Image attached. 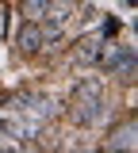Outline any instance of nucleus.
Listing matches in <instances>:
<instances>
[{
    "label": "nucleus",
    "mask_w": 138,
    "mask_h": 153,
    "mask_svg": "<svg viewBox=\"0 0 138 153\" xmlns=\"http://www.w3.org/2000/svg\"><path fill=\"white\" fill-rule=\"evenodd\" d=\"M100 50H104V35H96L92 27L88 31H81L77 38H69L65 42V50H61V57H65V65H73V69H96L100 65Z\"/></svg>",
    "instance_id": "obj_1"
},
{
    "label": "nucleus",
    "mask_w": 138,
    "mask_h": 153,
    "mask_svg": "<svg viewBox=\"0 0 138 153\" xmlns=\"http://www.w3.org/2000/svg\"><path fill=\"white\" fill-rule=\"evenodd\" d=\"M96 149H104V153H134V149H138V123H134V111H123V115H119L115 123L100 134Z\"/></svg>",
    "instance_id": "obj_2"
},
{
    "label": "nucleus",
    "mask_w": 138,
    "mask_h": 153,
    "mask_svg": "<svg viewBox=\"0 0 138 153\" xmlns=\"http://www.w3.org/2000/svg\"><path fill=\"white\" fill-rule=\"evenodd\" d=\"M12 54L19 61H39L46 54V38H42V23H31V19H19L16 31H12Z\"/></svg>",
    "instance_id": "obj_3"
},
{
    "label": "nucleus",
    "mask_w": 138,
    "mask_h": 153,
    "mask_svg": "<svg viewBox=\"0 0 138 153\" xmlns=\"http://www.w3.org/2000/svg\"><path fill=\"white\" fill-rule=\"evenodd\" d=\"M96 73L107 76V84H119V88H134V80H138V50L127 42V50L115 57V61H107L104 69H96Z\"/></svg>",
    "instance_id": "obj_4"
},
{
    "label": "nucleus",
    "mask_w": 138,
    "mask_h": 153,
    "mask_svg": "<svg viewBox=\"0 0 138 153\" xmlns=\"http://www.w3.org/2000/svg\"><path fill=\"white\" fill-rule=\"evenodd\" d=\"M111 92V84H107V76H77L73 84H69V100H100V96Z\"/></svg>",
    "instance_id": "obj_5"
},
{
    "label": "nucleus",
    "mask_w": 138,
    "mask_h": 153,
    "mask_svg": "<svg viewBox=\"0 0 138 153\" xmlns=\"http://www.w3.org/2000/svg\"><path fill=\"white\" fill-rule=\"evenodd\" d=\"M12 8H16V16H19V19L42 23V19H46V8H50V0H16Z\"/></svg>",
    "instance_id": "obj_6"
},
{
    "label": "nucleus",
    "mask_w": 138,
    "mask_h": 153,
    "mask_svg": "<svg viewBox=\"0 0 138 153\" xmlns=\"http://www.w3.org/2000/svg\"><path fill=\"white\" fill-rule=\"evenodd\" d=\"M92 31L104 35V38H115V35H123V19L111 16V12H100V16L92 19Z\"/></svg>",
    "instance_id": "obj_7"
},
{
    "label": "nucleus",
    "mask_w": 138,
    "mask_h": 153,
    "mask_svg": "<svg viewBox=\"0 0 138 153\" xmlns=\"http://www.w3.org/2000/svg\"><path fill=\"white\" fill-rule=\"evenodd\" d=\"M4 100H8V88L0 84V111H4Z\"/></svg>",
    "instance_id": "obj_8"
}]
</instances>
